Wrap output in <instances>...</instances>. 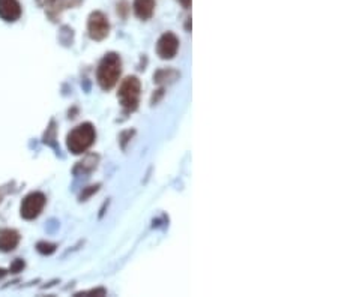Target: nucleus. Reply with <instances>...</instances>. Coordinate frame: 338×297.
Segmentation results:
<instances>
[{"label":"nucleus","mask_w":338,"mask_h":297,"mask_svg":"<svg viewBox=\"0 0 338 297\" xmlns=\"http://www.w3.org/2000/svg\"><path fill=\"white\" fill-rule=\"evenodd\" d=\"M122 74V60L116 53H109L96 69V81L103 90H110L116 86Z\"/></svg>","instance_id":"1"},{"label":"nucleus","mask_w":338,"mask_h":297,"mask_svg":"<svg viewBox=\"0 0 338 297\" xmlns=\"http://www.w3.org/2000/svg\"><path fill=\"white\" fill-rule=\"evenodd\" d=\"M96 132L92 123H81L68 134L66 147L74 155H81L93 144Z\"/></svg>","instance_id":"2"},{"label":"nucleus","mask_w":338,"mask_h":297,"mask_svg":"<svg viewBox=\"0 0 338 297\" xmlns=\"http://www.w3.org/2000/svg\"><path fill=\"white\" fill-rule=\"evenodd\" d=\"M140 92H142V84L137 77H128L122 81L117 92V98L123 110L126 112L137 110L140 102Z\"/></svg>","instance_id":"3"},{"label":"nucleus","mask_w":338,"mask_h":297,"mask_svg":"<svg viewBox=\"0 0 338 297\" xmlns=\"http://www.w3.org/2000/svg\"><path fill=\"white\" fill-rule=\"evenodd\" d=\"M44 206H45V195L42 192H32L23 200L20 207V215L21 218L32 221L41 215Z\"/></svg>","instance_id":"4"},{"label":"nucleus","mask_w":338,"mask_h":297,"mask_svg":"<svg viewBox=\"0 0 338 297\" xmlns=\"http://www.w3.org/2000/svg\"><path fill=\"white\" fill-rule=\"evenodd\" d=\"M87 30H89V36L92 38L93 41L106 39L110 33L109 18L99 11L92 12L90 17H89V21H87Z\"/></svg>","instance_id":"5"},{"label":"nucleus","mask_w":338,"mask_h":297,"mask_svg":"<svg viewBox=\"0 0 338 297\" xmlns=\"http://www.w3.org/2000/svg\"><path fill=\"white\" fill-rule=\"evenodd\" d=\"M178 50H179V39L172 32L164 33L156 42V54L164 60L173 59Z\"/></svg>","instance_id":"6"},{"label":"nucleus","mask_w":338,"mask_h":297,"mask_svg":"<svg viewBox=\"0 0 338 297\" xmlns=\"http://www.w3.org/2000/svg\"><path fill=\"white\" fill-rule=\"evenodd\" d=\"M21 17V5L18 0H0V18L14 23Z\"/></svg>","instance_id":"7"},{"label":"nucleus","mask_w":338,"mask_h":297,"mask_svg":"<svg viewBox=\"0 0 338 297\" xmlns=\"http://www.w3.org/2000/svg\"><path fill=\"white\" fill-rule=\"evenodd\" d=\"M20 234L15 230L3 228L0 230V251L2 252H11L18 246Z\"/></svg>","instance_id":"8"},{"label":"nucleus","mask_w":338,"mask_h":297,"mask_svg":"<svg viewBox=\"0 0 338 297\" xmlns=\"http://www.w3.org/2000/svg\"><path fill=\"white\" fill-rule=\"evenodd\" d=\"M155 11V0H134V12L140 20H149Z\"/></svg>","instance_id":"9"},{"label":"nucleus","mask_w":338,"mask_h":297,"mask_svg":"<svg viewBox=\"0 0 338 297\" xmlns=\"http://www.w3.org/2000/svg\"><path fill=\"white\" fill-rule=\"evenodd\" d=\"M38 252L44 254V255H50L56 251V245L53 243H48V242H39L37 245Z\"/></svg>","instance_id":"10"},{"label":"nucleus","mask_w":338,"mask_h":297,"mask_svg":"<svg viewBox=\"0 0 338 297\" xmlns=\"http://www.w3.org/2000/svg\"><path fill=\"white\" fill-rule=\"evenodd\" d=\"M23 267H24V263H23V260H15L14 261V264L11 266V272H12V273H17V272H20Z\"/></svg>","instance_id":"11"},{"label":"nucleus","mask_w":338,"mask_h":297,"mask_svg":"<svg viewBox=\"0 0 338 297\" xmlns=\"http://www.w3.org/2000/svg\"><path fill=\"white\" fill-rule=\"evenodd\" d=\"M38 5H41V6H50L54 0H37Z\"/></svg>","instance_id":"12"},{"label":"nucleus","mask_w":338,"mask_h":297,"mask_svg":"<svg viewBox=\"0 0 338 297\" xmlns=\"http://www.w3.org/2000/svg\"><path fill=\"white\" fill-rule=\"evenodd\" d=\"M178 2H179V3H181L184 8H185V9H188V8L191 6V0H178Z\"/></svg>","instance_id":"13"},{"label":"nucleus","mask_w":338,"mask_h":297,"mask_svg":"<svg viewBox=\"0 0 338 297\" xmlns=\"http://www.w3.org/2000/svg\"><path fill=\"white\" fill-rule=\"evenodd\" d=\"M5 275H6V270H3V269H0V279H2V278H3V276H5Z\"/></svg>","instance_id":"14"}]
</instances>
